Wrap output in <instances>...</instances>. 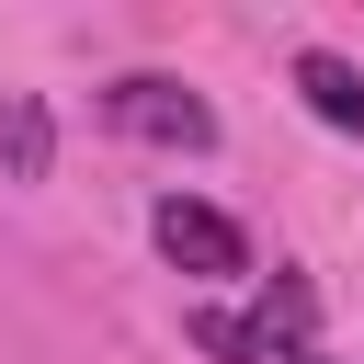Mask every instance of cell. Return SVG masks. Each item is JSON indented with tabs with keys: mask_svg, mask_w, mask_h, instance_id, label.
Returning a JSON list of instances; mask_svg holds the SVG:
<instances>
[{
	"mask_svg": "<svg viewBox=\"0 0 364 364\" xmlns=\"http://www.w3.org/2000/svg\"><path fill=\"white\" fill-rule=\"evenodd\" d=\"M91 102H102V125L136 136V148H171V159H205V148H216V102H205L193 80H171V68H125V80H102Z\"/></svg>",
	"mask_w": 364,
	"mask_h": 364,
	"instance_id": "cell-1",
	"label": "cell"
},
{
	"mask_svg": "<svg viewBox=\"0 0 364 364\" xmlns=\"http://www.w3.org/2000/svg\"><path fill=\"white\" fill-rule=\"evenodd\" d=\"M148 239H159V262L193 273V284H239V273H250V228H239L228 205H205V193H159V205H148Z\"/></svg>",
	"mask_w": 364,
	"mask_h": 364,
	"instance_id": "cell-2",
	"label": "cell"
},
{
	"mask_svg": "<svg viewBox=\"0 0 364 364\" xmlns=\"http://www.w3.org/2000/svg\"><path fill=\"white\" fill-rule=\"evenodd\" d=\"M284 80H296V102H307L330 136H353V148H364V57H341V46H296V68H284Z\"/></svg>",
	"mask_w": 364,
	"mask_h": 364,
	"instance_id": "cell-3",
	"label": "cell"
},
{
	"mask_svg": "<svg viewBox=\"0 0 364 364\" xmlns=\"http://www.w3.org/2000/svg\"><path fill=\"white\" fill-rule=\"evenodd\" d=\"M0 171H11V182H46V171H57V114H46V91H0Z\"/></svg>",
	"mask_w": 364,
	"mask_h": 364,
	"instance_id": "cell-4",
	"label": "cell"
},
{
	"mask_svg": "<svg viewBox=\"0 0 364 364\" xmlns=\"http://www.w3.org/2000/svg\"><path fill=\"white\" fill-rule=\"evenodd\" d=\"M182 330H193V353H216V364H273V341H262V318H239V307H193Z\"/></svg>",
	"mask_w": 364,
	"mask_h": 364,
	"instance_id": "cell-5",
	"label": "cell"
},
{
	"mask_svg": "<svg viewBox=\"0 0 364 364\" xmlns=\"http://www.w3.org/2000/svg\"><path fill=\"white\" fill-rule=\"evenodd\" d=\"M273 364H330V353H318V341H296V353H273Z\"/></svg>",
	"mask_w": 364,
	"mask_h": 364,
	"instance_id": "cell-6",
	"label": "cell"
}]
</instances>
